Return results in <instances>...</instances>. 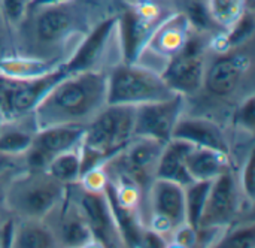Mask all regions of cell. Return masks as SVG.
Here are the masks:
<instances>
[{"instance_id":"6da1fadb","label":"cell","mask_w":255,"mask_h":248,"mask_svg":"<svg viewBox=\"0 0 255 248\" xmlns=\"http://www.w3.org/2000/svg\"><path fill=\"white\" fill-rule=\"evenodd\" d=\"M108 105V73L81 70L60 79L31 112L36 130L60 126H87Z\"/></svg>"},{"instance_id":"7a4b0ae2","label":"cell","mask_w":255,"mask_h":248,"mask_svg":"<svg viewBox=\"0 0 255 248\" xmlns=\"http://www.w3.org/2000/svg\"><path fill=\"white\" fill-rule=\"evenodd\" d=\"M31 37L30 49L25 57L46 61H58L57 52L66 46L75 33H82L88 27L85 13L88 9L82 0H66L51 4L31 7Z\"/></svg>"},{"instance_id":"3957f363","label":"cell","mask_w":255,"mask_h":248,"mask_svg":"<svg viewBox=\"0 0 255 248\" xmlns=\"http://www.w3.org/2000/svg\"><path fill=\"white\" fill-rule=\"evenodd\" d=\"M133 126L134 106L106 105L85 126L79 145L81 175L117 157L133 138Z\"/></svg>"},{"instance_id":"277c9868","label":"cell","mask_w":255,"mask_h":248,"mask_svg":"<svg viewBox=\"0 0 255 248\" xmlns=\"http://www.w3.org/2000/svg\"><path fill=\"white\" fill-rule=\"evenodd\" d=\"M158 72L136 63H124L108 73V105L137 106L173 97Z\"/></svg>"},{"instance_id":"5b68a950","label":"cell","mask_w":255,"mask_h":248,"mask_svg":"<svg viewBox=\"0 0 255 248\" xmlns=\"http://www.w3.org/2000/svg\"><path fill=\"white\" fill-rule=\"evenodd\" d=\"M66 186L54 180L46 171H33L30 177L19 180L9 190L7 204L16 214L25 219H42L60 202Z\"/></svg>"},{"instance_id":"8992f818","label":"cell","mask_w":255,"mask_h":248,"mask_svg":"<svg viewBox=\"0 0 255 248\" xmlns=\"http://www.w3.org/2000/svg\"><path fill=\"white\" fill-rule=\"evenodd\" d=\"M253 66V55L248 51H238L236 48L220 52L205 67L203 90L206 96L217 100H227L238 94L247 75Z\"/></svg>"},{"instance_id":"52a82bcc","label":"cell","mask_w":255,"mask_h":248,"mask_svg":"<svg viewBox=\"0 0 255 248\" xmlns=\"http://www.w3.org/2000/svg\"><path fill=\"white\" fill-rule=\"evenodd\" d=\"M205 67L206 61L202 40L199 36L191 34L184 48L166 61L160 76L173 93L187 97L200 91Z\"/></svg>"},{"instance_id":"ba28073f","label":"cell","mask_w":255,"mask_h":248,"mask_svg":"<svg viewBox=\"0 0 255 248\" xmlns=\"http://www.w3.org/2000/svg\"><path fill=\"white\" fill-rule=\"evenodd\" d=\"M66 75L69 72L64 69V64H60L54 70L33 79H9L0 90V112L3 120H13L33 112L43 96Z\"/></svg>"},{"instance_id":"9c48e42d","label":"cell","mask_w":255,"mask_h":248,"mask_svg":"<svg viewBox=\"0 0 255 248\" xmlns=\"http://www.w3.org/2000/svg\"><path fill=\"white\" fill-rule=\"evenodd\" d=\"M149 205L152 211L151 229L160 235L173 232L185 220V187L169 180L154 178L149 184Z\"/></svg>"},{"instance_id":"30bf717a","label":"cell","mask_w":255,"mask_h":248,"mask_svg":"<svg viewBox=\"0 0 255 248\" xmlns=\"http://www.w3.org/2000/svg\"><path fill=\"white\" fill-rule=\"evenodd\" d=\"M185 97L175 94L170 99L134 106L133 136L157 139L163 144L170 141L173 127L184 114Z\"/></svg>"},{"instance_id":"8fae6325","label":"cell","mask_w":255,"mask_h":248,"mask_svg":"<svg viewBox=\"0 0 255 248\" xmlns=\"http://www.w3.org/2000/svg\"><path fill=\"white\" fill-rule=\"evenodd\" d=\"M84 132L85 126L78 124H60L36 130L31 145L24 153L27 165L33 171H45L55 156L79 148Z\"/></svg>"},{"instance_id":"7c38bea8","label":"cell","mask_w":255,"mask_h":248,"mask_svg":"<svg viewBox=\"0 0 255 248\" xmlns=\"http://www.w3.org/2000/svg\"><path fill=\"white\" fill-rule=\"evenodd\" d=\"M164 144L142 136H133L124 150L117 154L115 165L118 166V175H123L139 187H149L155 178V169L163 151Z\"/></svg>"},{"instance_id":"4fadbf2b","label":"cell","mask_w":255,"mask_h":248,"mask_svg":"<svg viewBox=\"0 0 255 248\" xmlns=\"http://www.w3.org/2000/svg\"><path fill=\"white\" fill-rule=\"evenodd\" d=\"M239 210V187L236 178L229 171L212 180L199 229L218 231L229 226ZM197 229V231H199Z\"/></svg>"},{"instance_id":"5bb4252c","label":"cell","mask_w":255,"mask_h":248,"mask_svg":"<svg viewBox=\"0 0 255 248\" xmlns=\"http://www.w3.org/2000/svg\"><path fill=\"white\" fill-rule=\"evenodd\" d=\"M79 213L85 220L97 246H124L115 217L112 214L109 199L105 192H90L82 189V193L79 196Z\"/></svg>"},{"instance_id":"9a60e30c","label":"cell","mask_w":255,"mask_h":248,"mask_svg":"<svg viewBox=\"0 0 255 248\" xmlns=\"http://www.w3.org/2000/svg\"><path fill=\"white\" fill-rule=\"evenodd\" d=\"M117 16L126 63H136L139 60L155 28L167 18H152L140 12L134 4L124 7V10Z\"/></svg>"},{"instance_id":"2e32d148","label":"cell","mask_w":255,"mask_h":248,"mask_svg":"<svg viewBox=\"0 0 255 248\" xmlns=\"http://www.w3.org/2000/svg\"><path fill=\"white\" fill-rule=\"evenodd\" d=\"M118 16H106L100 22H97L90 33L85 34L82 42L78 45L75 54L69 58V61H64V69L69 73L81 72V70H97L96 64L99 63V58L102 57L111 33L117 28Z\"/></svg>"},{"instance_id":"e0dca14e","label":"cell","mask_w":255,"mask_h":248,"mask_svg":"<svg viewBox=\"0 0 255 248\" xmlns=\"http://www.w3.org/2000/svg\"><path fill=\"white\" fill-rule=\"evenodd\" d=\"M172 138L190 142L194 147H206L230 154V145L223 129L215 121L203 117L182 114L173 127Z\"/></svg>"},{"instance_id":"ac0fdd59","label":"cell","mask_w":255,"mask_h":248,"mask_svg":"<svg viewBox=\"0 0 255 248\" xmlns=\"http://www.w3.org/2000/svg\"><path fill=\"white\" fill-rule=\"evenodd\" d=\"M191 30L193 27L184 13L181 12H176L173 15L170 13L155 28V31L146 42L142 52L151 51L157 57H161L167 61L170 57H173L184 48V45L193 34Z\"/></svg>"},{"instance_id":"d6986e66","label":"cell","mask_w":255,"mask_h":248,"mask_svg":"<svg viewBox=\"0 0 255 248\" xmlns=\"http://www.w3.org/2000/svg\"><path fill=\"white\" fill-rule=\"evenodd\" d=\"M190 142L170 138L163 147V151L160 154L157 169H155V178H163L169 181H175L181 186H188L193 183V178L190 177L187 166H185V156L193 148Z\"/></svg>"},{"instance_id":"ffe728a7","label":"cell","mask_w":255,"mask_h":248,"mask_svg":"<svg viewBox=\"0 0 255 248\" xmlns=\"http://www.w3.org/2000/svg\"><path fill=\"white\" fill-rule=\"evenodd\" d=\"M185 166L193 181H212L230 169V154L206 147H193L185 156Z\"/></svg>"},{"instance_id":"44dd1931","label":"cell","mask_w":255,"mask_h":248,"mask_svg":"<svg viewBox=\"0 0 255 248\" xmlns=\"http://www.w3.org/2000/svg\"><path fill=\"white\" fill-rule=\"evenodd\" d=\"M54 232L36 219H25L12 232V247L51 248L57 246Z\"/></svg>"},{"instance_id":"7402d4cb","label":"cell","mask_w":255,"mask_h":248,"mask_svg":"<svg viewBox=\"0 0 255 248\" xmlns=\"http://www.w3.org/2000/svg\"><path fill=\"white\" fill-rule=\"evenodd\" d=\"M46 174L58 183L67 186L79 181L81 177V154L79 148L64 151L55 156L46 166Z\"/></svg>"},{"instance_id":"603a6c76","label":"cell","mask_w":255,"mask_h":248,"mask_svg":"<svg viewBox=\"0 0 255 248\" xmlns=\"http://www.w3.org/2000/svg\"><path fill=\"white\" fill-rule=\"evenodd\" d=\"M58 234L60 235L57 240L69 247H85L94 243L93 235L79 211H76V214L72 211L63 217Z\"/></svg>"},{"instance_id":"cb8c5ba5","label":"cell","mask_w":255,"mask_h":248,"mask_svg":"<svg viewBox=\"0 0 255 248\" xmlns=\"http://www.w3.org/2000/svg\"><path fill=\"white\" fill-rule=\"evenodd\" d=\"M33 135L30 130L16 126L13 120L0 124V151L9 156L24 154L31 145Z\"/></svg>"},{"instance_id":"d4e9b609","label":"cell","mask_w":255,"mask_h":248,"mask_svg":"<svg viewBox=\"0 0 255 248\" xmlns=\"http://www.w3.org/2000/svg\"><path fill=\"white\" fill-rule=\"evenodd\" d=\"M211 183L212 181H193L191 184L185 186V220L187 225L196 232L205 210Z\"/></svg>"},{"instance_id":"484cf974","label":"cell","mask_w":255,"mask_h":248,"mask_svg":"<svg viewBox=\"0 0 255 248\" xmlns=\"http://www.w3.org/2000/svg\"><path fill=\"white\" fill-rule=\"evenodd\" d=\"M248 0H206L209 13L215 24L223 30H230L244 15Z\"/></svg>"},{"instance_id":"4316f807","label":"cell","mask_w":255,"mask_h":248,"mask_svg":"<svg viewBox=\"0 0 255 248\" xmlns=\"http://www.w3.org/2000/svg\"><path fill=\"white\" fill-rule=\"evenodd\" d=\"M185 15L188 22L196 31H212L221 30L212 19L206 0H182V9L179 10Z\"/></svg>"},{"instance_id":"83f0119b","label":"cell","mask_w":255,"mask_h":248,"mask_svg":"<svg viewBox=\"0 0 255 248\" xmlns=\"http://www.w3.org/2000/svg\"><path fill=\"white\" fill-rule=\"evenodd\" d=\"M253 33H254V15L251 10L247 9L244 15L236 21V24L230 30L224 31L227 48L232 49L245 45L247 42L251 40Z\"/></svg>"},{"instance_id":"f1b7e54d","label":"cell","mask_w":255,"mask_h":248,"mask_svg":"<svg viewBox=\"0 0 255 248\" xmlns=\"http://www.w3.org/2000/svg\"><path fill=\"white\" fill-rule=\"evenodd\" d=\"M30 0H0V10L7 27H21L28 15Z\"/></svg>"},{"instance_id":"f546056e","label":"cell","mask_w":255,"mask_h":248,"mask_svg":"<svg viewBox=\"0 0 255 248\" xmlns=\"http://www.w3.org/2000/svg\"><path fill=\"white\" fill-rule=\"evenodd\" d=\"M217 246L221 248H253L255 246L254 225H244L230 231Z\"/></svg>"},{"instance_id":"4dcf8cb0","label":"cell","mask_w":255,"mask_h":248,"mask_svg":"<svg viewBox=\"0 0 255 248\" xmlns=\"http://www.w3.org/2000/svg\"><path fill=\"white\" fill-rule=\"evenodd\" d=\"M233 120H235V124L239 126L242 130H245L248 133H254L255 99L253 93L242 100V103L239 105V108L236 109V112L233 115Z\"/></svg>"},{"instance_id":"1f68e13d","label":"cell","mask_w":255,"mask_h":248,"mask_svg":"<svg viewBox=\"0 0 255 248\" xmlns=\"http://www.w3.org/2000/svg\"><path fill=\"white\" fill-rule=\"evenodd\" d=\"M254 150H251L241 174V187L250 201H254Z\"/></svg>"},{"instance_id":"d6a6232c","label":"cell","mask_w":255,"mask_h":248,"mask_svg":"<svg viewBox=\"0 0 255 248\" xmlns=\"http://www.w3.org/2000/svg\"><path fill=\"white\" fill-rule=\"evenodd\" d=\"M9 55H12L10 46H9V37H7L6 30L0 25V63Z\"/></svg>"},{"instance_id":"836d02e7","label":"cell","mask_w":255,"mask_h":248,"mask_svg":"<svg viewBox=\"0 0 255 248\" xmlns=\"http://www.w3.org/2000/svg\"><path fill=\"white\" fill-rule=\"evenodd\" d=\"M12 157H13V156L4 154V153L0 151V174H1L3 171H6V169L10 166V159H12Z\"/></svg>"}]
</instances>
